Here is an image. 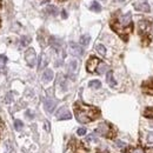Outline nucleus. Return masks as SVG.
<instances>
[{
    "label": "nucleus",
    "instance_id": "2",
    "mask_svg": "<svg viewBox=\"0 0 153 153\" xmlns=\"http://www.w3.org/2000/svg\"><path fill=\"white\" fill-rule=\"evenodd\" d=\"M111 27L118 34H120L126 40L127 39L126 36L132 31V15H131V13L120 15L119 18L113 19L111 22Z\"/></svg>",
    "mask_w": 153,
    "mask_h": 153
},
{
    "label": "nucleus",
    "instance_id": "5",
    "mask_svg": "<svg viewBox=\"0 0 153 153\" xmlns=\"http://www.w3.org/2000/svg\"><path fill=\"white\" fill-rule=\"evenodd\" d=\"M70 146H71V150L73 151V153H88L87 147L79 140L72 139V141L70 143Z\"/></svg>",
    "mask_w": 153,
    "mask_h": 153
},
{
    "label": "nucleus",
    "instance_id": "25",
    "mask_svg": "<svg viewBox=\"0 0 153 153\" xmlns=\"http://www.w3.org/2000/svg\"><path fill=\"white\" fill-rule=\"evenodd\" d=\"M22 121L21 120H19V119H17V120H14V127H15V130L17 131H20L21 129H22Z\"/></svg>",
    "mask_w": 153,
    "mask_h": 153
},
{
    "label": "nucleus",
    "instance_id": "21",
    "mask_svg": "<svg viewBox=\"0 0 153 153\" xmlns=\"http://www.w3.org/2000/svg\"><path fill=\"white\" fill-rule=\"evenodd\" d=\"M129 153H145V150L143 147H132L129 150Z\"/></svg>",
    "mask_w": 153,
    "mask_h": 153
},
{
    "label": "nucleus",
    "instance_id": "35",
    "mask_svg": "<svg viewBox=\"0 0 153 153\" xmlns=\"http://www.w3.org/2000/svg\"><path fill=\"white\" fill-rule=\"evenodd\" d=\"M117 1H124V0H117Z\"/></svg>",
    "mask_w": 153,
    "mask_h": 153
},
{
    "label": "nucleus",
    "instance_id": "32",
    "mask_svg": "<svg viewBox=\"0 0 153 153\" xmlns=\"http://www.w3.org/2000/svg\"><path fill=\"white\" fill-rule=\"evenodd\" d=\"M12 101V93H8L6 97V103H11Z\"/></svg>",
    "mask_w": 153,
    "mask_h": 153
},
{
    "label": "nucleus",
    "instance_id": "7",
    "mask_svg": "<svg viewBox=\"0 0 153 153\" xmlns=\"http://www.w3.org/2000/svg\"><path fill=\"white\" fill-rule=\"evenodd\" d=\"M99 64H100V60H99L98 58L91 57V58L88 59V61H87V64H86V68H87V71H88L89 73H94L96 70L98 68Z\"/></svg>",
    "mask_w": 153,
    "mask_h": 153
},
{
    "label": "nucleus",
    "instance_id": "19",
    "mask_svg": "<svg viewBox=\"0 0 153 153\" xmlns=\"http://www.w3.org/2000/svg\"><path fill=\"white\" fill-rule=\"evenodd\" d=\"M106 70H107V65H106L105 63H101V61H100V64H99V66H98V68H97V72H98L99 74H103Z\"/></svg>",
    "mask_w": 153,
    "mask_h": 153
},
{
    "label": "nucleus",
    "instance_id": "3",
    "mask_svg": "<svg viewBox=\"0 0 153 153\" xmlns=\"http://www.w3.org/2000/svg\"><path fill=\"white\" fill-rule=\"evenodd\" d=\"M96 132L98 134H100L101 137H105V138H108V139H112L115 136V130L113 129L112 125L107 124V122H101V124L97 127Z\"/></svg>",
    "mask_w": 153,
    "mask_h": 153
},
{
    "label": "nucleus",
    "instance_id": "9",
    "mask_svg": "<svg viewBox=\"0 0 153 153\" xmlns=\"http://www.w3.org/2000/svg\"><path fill=\"white\" fill-rule=\"evenodd\" d=\"M55 115H57V118L60 119V120H67V119H71V118H72L71 112H70L66 107H61V108H59Z\"/></svg>",
    "mask_w": 153,
    "mask_h": 153
},
{
    "label": "nucleus",
    "instance_id": "36",
    "mask_svg": "<svg viewBox=\"0 0 153 153\" xmlns=\"http://www.w3.org/2000/svg\"><path fill=\"white\" fill-rule=\"evenodd\" d=\"M0 5H1V0H0Z\"/></svg>",
    "mask_w": 153,
    "mask_h": 153
},
{
    "label": "nucleus",
    "instance_id": "24",
    "mask_svg": "<svg viewBox=\"0 0 153 153\" xmlns=\"http://www.w3.org/2000/svg\"><path fill=\"white\" fill-rule=\"evenodd\" d=\"M6 57H4V55H0V72H3L4 71V67H5V65H6Z\"/></svg>",
    "mask_w": 153,
    "mask_h": 153
},
{
    "label": "nucleus",
    "instance_id": "10",
    "mask_svg": "<svg viewBox=\"0 0 153 153\" xmlns=\"http://www.w3.org/2000/svg\"><path fill=\"white\" fill-rule=\"evenodd\" d=\"M67 70H68V74L71 78H75L77 73H78V61L77 60H72L70 61V64L67 66Z\"/></svg>",
    "mask_w": 153,
    "mask_h": 153
},
{
    "label": "nucleus",
    "instance_id": "16",
    "mask_svg": "<svg viewBox=\"0 0 153 153\" xmlns=\"http://www.w3.org/2000/svg\"><path fill=\"white\" fill-rule=\"evenodd\" d=\"M89 41H91V38H89L88 34H84V36L80 37V44L82 46H87L89 44Z\"/></svg>",
    "mask_w": 153,
    "mask_h": 153
},
{
    "label": "nucleus",
    "instance_id": "37",
    "mask_svg": "<svg viewBox=\"0 0 153 153\" xmlns=\"http://www.w3.org/2000/svg\"><path fill=\"white\" fill-rule=\"evenodd\" d=\"M60 1H65V0H60Z\"/></svg>",
    "mask_w": 153,
    "mask_h": 153
},
{
    "label": "nucleus",
    "instance_id": "1",
    "mask_svg": "<svg viewBox=\"0 0 153 153\" xmlns=\"http://www.w3.org/2000/svg\"><path fill=\"white\" fill-rule=\"evenodd\" d=\"M74 114H75V118L79 122L87 124L89 121L96 120L100 115V111L94 106H88L82 103H75Z\"/></svg>",
    "mask_w": 153,
    "mask_h": 153
},
{
    "label": "nucleus",
    "instance_id": "38",
    "mask_svg": "<svg viewBox=\"0 0 153 153\" xmlns=\"http://www.w3.org/2000/svg\"><path fill=\"white\" fill-rule=\"evenodd\" d=\"M0 125H1V121H0Z\"/></svg>",
    "mask_w": 153,
    "mask_h": 153
},
{
    "label": "nucleus",
    "instance_id": "12",
    "mask_svg": "<svg viewBox=\"0 0 153 153\" xmlns=\"http://www.w3.org/2000/svg\"><path fill=\"white\" fill-rule=\"evenodd\" d=\"M55 105H57L55 100H53V99H51V98H46L45 101H44L45 110H46L48 113H52V112H53V110L55 108Z\"/></svg>",
    "mask_w": 153,
    "mask_h": 153
},
{
    "label": "nucleus",
    "instance_id": "29",
    "mask_svg": "<svg viewBox=\"0 0 153 153\" xmlns=\"http://www.w3.org/2000/svg\"><path fill=\"white\" fill-rule=\"evenodd\" d=\"M87 140H88V141H94V143L98 141V139L96 138L94 134H88V136H87Z\"/></svg>",
    "mask_w": 153,
    "mask_h": 153
},
{
    "label": "nucleus",
    "instance_id": "23",
    "mask_svg": "<svg viewBox=\"0 0 153 153\" xmlns=\"http://www.w3.org/2000/svg\"><path fill=\"white\" fill-rule=\"evenodd\" d=\"M144 115L147 117V118H152L153 119V107H147L144 111Z\"/></svg>",
    "mask_w": 153,
    "mask_h": 153
},
{
    "label": "nucleus",
    "instance_id": "30",
    "mask_svg": "<svg viewBox=\"0 0 153 153\" xmlns=\"http://www.w3.org/2000/svg\"><path fill=\"white\" fill-rule=\"evenodd\" d=\"M115 144H117V146H119L120 148L126 147V144H125V143H122L121 140H117V141H115Z\"/></svg>",
    "mask_w": 153,
    "mask_h": 153
},
{
    "label": "nucleus",
    "instance_id": "18",
    "mask_svg": "<svg viewBox=\"0 0 153 153\" xmlns=\"http://www.w3.org/2000/svg\"><path fill=\"white\" fill-rule=\"evenodd\" d=\"M89 8H91V11H94V12H100V11H101V6H100L97 1L92 3L91 6H89Z\"/></svg>",
    "mask_w": 153,
    "mask_h": 153
},
{
    "label": "nucleus",
    "instance_id": "14",
    "mask_svg": "<svg viewBox=\"0 0 153 153\" xmlns=\"http://www.w3.org/2000/svg\"><path fill=\"white\" fill-rule=\"evenodd\" d=\"M106 80H107V84H108L111 87H115V86H117V81H115V79L113 78V72H112V71H108V72H107Z\"/></svg>",
    "mask_w": 153,
    "mask_h": 153
},
{
    "label": "nucleus",
    "instance_id": "22",
    "mask_svg": "<svg viewBox=\"0 0 153 153\" xmlns=\"http://www.w3.org/2000/svg\"><path fill=\"white\" fill-rule=\"evenodd\" d=\"M88 86L92 87V88H99L101 86V82L99 80H92V81H89Z\"/></svg>",
    "mask_w": 153,
    "mask_h": 153
},
{
    "label": "nucleus",
    "instance_id": "11",
    "mask_svg": "<svg viewBox=\"0 0 153 153\" xmlns=\"http://www.w3.org/2000/svg\"><path fill=\"white\" fill-rule=\"evenodd\" d=\"M143 91H144V93L153 96V78L148 79L147 81L143 84Z\"/></svg>",
    "mask_w": 153,
    "mask_h": 153
},
{
    "label": "nucleus",
    "instance_id": "15",
    "mask_svg": "<svg viewBox=\"0 0 153 153\" xmlns=\"http://www.w3.org/2000/svg\"><path fill=\"white\" fill-rule=\"evenodd\" d=\"M53 79V71L52 70H46L44 73H43V80L45 82H48Z\"/></svg>",
    "mask_w": 153,
    "mask_h": 153
},
{
    "label": "nucleus",
    "instance_id": "4",
    "mask_svg": "<svg viewBox=\"0 0 153 153\" xmlns=\"http://www.w3.org/2000/svg\"><path fill=\"white\" fill-rule=\"evenodd\" d=\"M138 29L140 34L144 37V39L146 38V36H150L153 32V24L148 20H141L138 24Z\"/></svg>",
    "mask_w": 153,
    "mask_h": 153
},
{
    "label": "nucleus",
    "instance_id": "28",
    "mask_svg": "<svg viewBox=\"0 0 153 153\" xmlns=\"http://www.w3.org/2000/svg\"><path fill=\"white\" fill-rule=\"evenodd\" d=\"M11 152H12L11 143H10V141H6V143H5V152H4V153H11Z\"/></svg>",
    "mask_w": 153,
    "mask_h": 153
},
{
    "label": "nucleus",
    "instance_id": "8",
    "mask_svg": "<svg viewBox=\"0 0 153 153\" xmlns=\"http://www.w3.org/2000/svg\"><path fill=\"white\" fill-rule=\"evenodd\" d=\"M70 53L74 57H81L84 54V50L80 45L75 43H70Z\"/></svg>",
    "mask_w": 153,
    "mask_h": 153
},
{
    "label": "nucleus",
    "instance_id": "33",
    "mask_svg": "<svg viewBox=\"0 0 153 153\" xmlns=\"http://www.w3.org/2000/svg\"><path fill=\"white\" fill-rule=\"evenodd\" d=\"M61 13H63V18H64V19H66V18H67V13H66V11H63Z\"/></svg>",
    "mask_w": 153,
    "mask_h": 153
},
{
    "label": "nucleus",
    "instance_id": "31",
    "mask_svg": "<svg viewBox=\"0 0 153 153\" xmlns=\"http://www.w3.org/2000/svg\"><path fill=\"white\" fill-rule=\"evenodd\" d=\"M77 133H78V136H84V134L86 133V129H84V127H81V129H78Z\"/></svg>",
    "mask_w": 153,
    "mask_h": 153
},
{
    "label": "nucleus",
    "instance_id": "13",
    "mask_svg": "<svg viewBox=\"0 0 153 153\" xmlns=\"http://www.w3.org/2000/svg\"><path fill=\"white\" fill-rule=\"evenodd\" d=\"M134 8L140 12H150V5L146 1H138L134 4Z\"/></svg>",
    "mask_w": 153,
    "mask_h": 153
},
{
    "label": "nucleus",
    "instance_id": "20",
    "mask_svg": "<svg viewBox=\"0 0 153 153\" xmlns=\"http://www.w3.org/2000/svg\"><path fill=\"white\" fill-rule=\"evenodd\" d=\"M96 50H97V52H98L99 54H101L103 57L106 55V48H105L103 45H97V46H96Z\"/></svg>",
    "mask_w": 153,
    "mask_h": 153
},
{
    "label": "nucleus",
    "instance_id": "27",
    "mask_svg": "<svg viewBox=\"0 0 153 153\" xmlns=\"http://www.w3.org/2000/svg\"><path fill=\"white\" fill-rule=\"evenodd\" d=\"M29 41H31V38H29V37H22V38H21V46L28 45Z\"/></svg>",
    "mask_w": 153,
    "mask_h": 153
},
{
    "label": "nucleus",
    "instance_id": "26",
    "mask_svg": "<svg viewBox=\"0 0 153 153\" xmlns=\"http://www.w3.org/2000/svg\"><path fill=\"white\" fill-rule=\"evenodd\" d=\"M146 143L147 144H153V132H147V134H146Z\"/></svg>",
    "mask_w": 153,
    "mask_h": 153
},
{
    "label": "nucleus",
    "instance_id": "34",
    "mask_svg": "<svg viewBox=\"0 0 153 153\" xmlns=\"http://www.w3.org/2000/svg\"><path fill=\"white\" fill-rule=\"evenodd\" d=\"M98 153H108V152H106V151H105V152H98Z\"/></svg>",
    "mask_w": 153,
    "mask_h": 153
},
{
    "label": "nucleus",
    "instance_id": "6",
    "mask_svg": "<svg viewBox=\"0 0 153 153\" xmlns=\"http://www.w3.org/2000/svg\"><path fill=\"white\" fill-rule=\"evenodd\" d=\"M25 60H26V63L29 66L33 67L36 65V63H37V54H36V51L33 48H28L25 52Z\"/></svg>",
    "mask_w": 153,
    "mask_h": 153
},
{
    "label": "nucleus",
    "instance_id": "17",
    "mask_svg": "<svg viewBox=\"0 0 153 153\" xmlns=\"http://www.w3.org/2000/svg\"><path fill=\"white\" fill-rule=\"evenodd\" d=\"M46 11H47V13H48V14H51V15H57V14L59 13V11H58V8H57L55 6H52V5H50V6H47V8H46Z\"/></svg>",
    "mask_w": 153,
    "mask_h": 153
}]
</instances>
